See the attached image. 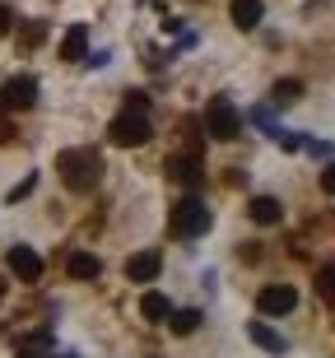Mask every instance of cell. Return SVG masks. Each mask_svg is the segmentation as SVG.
Wrapping results in <instances>:
<instances>
[{
  "label": "cell",
  "mask_w": 335,
  "mask_h": 358,
  "mask_svg": "<svg viewBox=\"0 0 335 358\" xmlns=\"http://www.w3.org/2000/svg\"><path fill=\"white\" fill-rule=\"evenodd\" d=\"M298 98H303V84L298 80H280L275 89H270V103L275 107H289V103H298Z\"/></svg>",
  "instance_id": "2e32d148"
},
{
  "label": "cell",
  "mask_w": 335,
  "mask_h": 358,
  "mask_svg": "<svg viewBox=\"0 0 335 358\" xmlns=\"http://www.w3.org/2000/svg\"><path fill=\"white\" fill-rule=\"evenodd\" d=\"M126 112H145L149 117V98L145 93H126Z\"/></svg>",
  "instance_id": "ffe728a7"
},
{
  "label": "cell",
  "mask_w": 335,
  "mask_h": 358,
  "mask_svg": "<svg viewBox=\"0 0 335 358\" xmlns=\"http://www.w3.org/2000/svg\"><path fill=\"white\" fill-rule=\"evenodd\" d=\"M159 270H163V256L159 252H135L131 261H126V279H131V284H154Z\"/></svg>",
  "instance_id": "52a82bcc"
},
{
  "label": "cell",
  "mask_w": 335,
  "mask_h": 358,
  "mask_svg": "<svg viewBox=\"0 0 335 358\" xmlns=\"http://www.w3.org/2000/svg\"><path fill=\"white\" fill-rule=\"evenodd\" d=\"M247 214H252V224H261V228H275L284 219V205L275 196H256L252 205H247Z\"/></svg>",
  "instance_id": "9c48e42d"
},
{
  "label": "cell",
  "mask_w": 335,
  "mask_h": 358,
  "mask_svg": "<svg viewBox=\"0 0 335 358\" xmlns=\"http://www.w3.org/2000/svg\"><path fill=\"white\" fill-rule=\"evenodd\" d=\"M66 358H75V354H66Z\"/></svg>",
  "instance_id": "484cf974"
},
{
  "label": "cell",
  "mask_w": 335,
  "mask_h": 358,
  "mask_svg": "<svg viewBox=\"0 0 335 358\" xmlns=\"http://www.w3.org/2000/svg\"><path fill=\"white\" fill-rule=\"evenodd\" d=\"M61 61H89V28L70 24L66 42H61Z\"/></svg>",
  "instance_id": "30bf717a"
},
{
  "label": "cell",
  "mask_w": 335,
  "mask_h": 358,
  "mask_svg": "<svg viewBox=\"0 0 335 358\" xmlns=\"http://www.w3.org/2000/svg\"><path fill=\"white\" fill-rule=\"evenodd\" d=\"M149 135H154V126H149L145 112H121V117H112V126H108V140L117 149H140Z\"/></svg>",
  "instance_id": "3957f363"
},
{
  "label": "cell",
  "mask_w": 335,
  "mask_h": 358,
  "mask_svg": "<svg viewBox=\"0 0 335 358\" xmlns=\"http://www.w3.org/2000/svg\"><path fill=\"white\" fill-rule=\"evenodd\" d=\"M228 14H233V24H238L242 33H252V28L261 24L266 5H261V0H233V5H228Z\"/></svg>",
  "instance_id": "8fae6325"
},
{
  "label": "cell",
  "mask_w": 335,
  "mask_h": 358,
  "mask_svg": "<svg viewBox=\"0 0 335 358\" xmlns=\"http://www.w3.org/2000/svg\"><path fill=\"white\" fill-rule=\"evenodd\" d=\"M317 293H322L326 307H335V266H326L322 275H317Z\"/></svg>",
  "instance_id": "ac0fdd59"
},
{
  "label": "cell",
  "mask_w": 335,
  "mask_h": 358,
  "mask_svg": "<svg viewBox=\"0 0 335 358\" xmlns=\"http://www.w3.org/2000/svg\"><path fill=\"white\" fill-rule=\"evenodd\" d=\"M205 135H210V140H224V145L242 135V117L228 98H215V103L205 107Z\"/></svg>",
  "instance_id": "277c9868"
},
{
  "label": "cell",
  "mask_w": 335,
  "mask_h": 358,
  "mask_svg": "<svg viewBox=\"0 0 335 358\" xmlns=\"http://www.w3.org/2000/svg\"><path fill=\"white\" fill-rule=\"evenodd\" d=\"M322 191H326V196H335V163H326V168H322Z\"/></svg>",
  "instance_id": "cb8c5ba5"
},
{
  "label": "cell",
  "mask_w": 335,
  "mask_h": 358,
  "mask_svg": "<svg viewBox=\"0 0 335 358\" xmlns=\"http://www.w3.org/2000/svg\"><path fill=\"white\" fill-rule=\"evenodd\" d=\"M42 38H47V24H33V28H24V38H19V47H24V52H33V47H38Z\"/></svg>",
  "instance_id": "d6986e66"
},
{
  "label": "cell",
  "mask_w": 335,
  "mask_h": 358,
  "mask_svg": "<svg viewBox=\"0 0 335 358\" xmlns=\"http://www.w3.org/2000/svg\"><path fill=\"white\" fill-rule=\"evenodd\" d=\"M210 224H215V214H210V205H205L201 196H182L173 205V219H168L173 238H205Z\"/></svg>",
  "instance_id": "7a4b0ae2"
},
{
  "label": "cell",
  "mask_w": 335,
  "mask_h": 358,
  "mask_svg": "<svg viewBox=\"0 0 335 358\" xmlns=\"http://www.w3.org/2000/svg\"><path fill=\"white\" fill-rule=\"evenodd\" d=\"M168 173H173L177 182H187V186H201V154H182V159H173Z\"/></svg>",
  "instance_id": "5bb4252c"
},
{
  "label": "cell",
  "mask_w": 335,
  "mask_h": 358,
  "mask_svg": "<svg viewBox=\"0 0 335 358\" xmlns=\"http://www.w3.org/2000/svg\"><path fill=\"white\" fill-rule=\"evenodd\" d=\"M247 335H252V345L270 349V354H284V349H289V340H284V335H275L266 321H247Z\"/></svg>",
  "instance_id": "4fadbf2b"
},
{
  "label": "cell",
  "mask_w": 335,
  "mask_h": 358,
  "mask_svg": "<svg viewBox=\"0 0 335 358\" xmlns=\"http://www.w3.org/2000/svg\"><path fill=\"white\" fill-rule=\"evenodd\" d=\"M33 103H38V80H33V75H14V80L0 89V107H10V112H28Z\"/></svg>",
  "instance_id": "8992f818"
},
{
  "label": "cell",
  "mask_w": 335,
  "mask_h": 358,
  "mask_svg": "<svg viewBox=\"0 0 335 358\" xmlns=\"http://www.w3.org/2000/svg\"><path fill=\"white\" fill-rule=\"evenodd\" d=\"M10 270L24 284H33V279H42V256L33 252V247H10Z\"/></svg>",
  "instance_id": "ba28073f"
},
{
  "label": "cell",
  "mask_w": 335,
  "mask_h": 358,
  "mask_svg": "<svg viewBox=\"0 0 335 358\" xmlns=\"http://www.w3.org/2000/svg\"><path fill=\"white\" fill-rule=\"evenodd\" d=\"M256 307H261V317H289L298 307V289L294 284H266L261 298H256Z\"/></svg>",
  "instance_id": "5b68a950"
},
{
  "label": "cell",
  "mask_w": 335,
  "mask_h": 358,
  "mask_svg": "<svg viewBox=\"0 0 335 358\" xmlns=\"http://www.w3.org/2000/svg\"><path fill=\"white\" fill-rule=\"evenodd\" d=\"M10 33H14V10L0 5V38H10Z\"/></svg>",
  "instance_id": "44dd1931"
},
{
  "label": "cell",
  "mask_w": 335,
  "mask_h": 358,
  "mask_svg": "<svg viewBox=\"0 0 335 358\" xmlns=\"http://www.w3.org/2000/svg\"><path fill=\"white\" fill-rule=\"evenodd\" d=\"M140 317H145V321H168V317H173V303H168L159 289H149L145 298H140Z\"/></svg>",
  "instance_id": "9a60e30c"
},
{
  "label": "cell",
  "mask_w": 335,
  "mask_h": 358,
  "mask_svg": "<svg viewBox=\"0 0 335 358\" xmlns=\"http://www.w3.org/2000/svg\"><path fill=\"white\" fill-rule=\"evenodd\" d=\"M0 303H5V284H0Z\"/></svg>",
  "instance_id": "d4e9b609"
},
{
  "label": "cell",
  "mask_w": 335,
  "mask_h": 358,
  "mask_svg": "<svg viewBox=\"0 0 335 358\" xmlns=\"http://www.w3.org/2000/svg\"><path fill=\"white\" fill-rule=\"evenodd\" d=\"M33 186H38V177L28 173V177H24V182H19V186H14V191H10V200H24V196H28V191H33Z\"/></svg>",
  "instance_id": "7402d4cb"
},
{
  "label": "cell",
  "mask_w": 335,
  "mask_h": 358,
  "mask_svg": "<svg viewBox=\"0 0 335 358\" xmlns=\"http://www.w3.org/2000/svg\"><path fill=\"white\" fill-rule=\"evenodd\" d=\"M280 149H289V154H294V149H303V135H294V131H280Z\"/></svg>",
  "instance_id": "603a6c76"
},
{
  "label": "cell",
  "mask_w": 335,
  "mask_h": 358,
  "mask_svg": "<svg viewBox=\"0 0 335 358\" xmlns=\"http://www.w3.org/2000/svg\"><path fill=\"white\" fill-rule=\"evenodd\" d=\"M168 326H173V335H191L196 326H201V312H196V307H187V312H173V317H168Z\"/></svg>",
  "instance_id": "e0dca14e"
},
{
  "label": "cell",
  "mask_w": 335,
  "mask_h": 358,
  "mask_svg": "<svg viewBox=\"0 0 335 358\" xmlns=\"http://www.w3.org/2000/svg\"><path fill=\"white\" fill-rule=\"evenodd\" d=\"M56 173L70 191H80L89 196L98 182H103V159H98L94 149H61V159H56Z\"/></svg>",
  "instance_id": "6da1fadb"
},
{
  "label": "cell",
  "mask_w": 335,
  "mask_h": 358,
  "mask_svg": "<svg viewBox=\"0 0 335 358\" xmlns=\"http://www.w3.org/2000/svg\"><path fill=\"white\" fill-rule=\"evenodd\" d=\"M66 270H70V279H98V275H103V261H98L94 252H70Z\"/></svg>",
  "instance_id": "7c38bea8"
}]
</instances>
